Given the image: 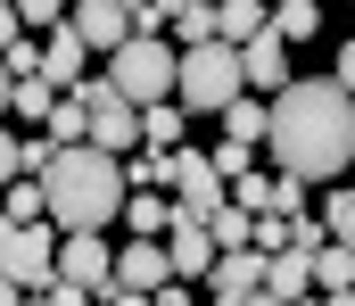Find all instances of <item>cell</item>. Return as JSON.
I'll list each match as a JSON object with an SVG mask.
<instances>
[{
  "label": "cell",
  "instance_id": "cell-24",
  "mask_svg": "<svg viewBox=\"0 0 355 306\" xmlns=\"http://www.w3.org/2000/svg\"><path fill=\"white\" fill-rule=\"evenodd\" d=\"M248 223H257V215H248V207H215V215H207V240H215V248H248Z\"/></svg>",
  "mask_w": 355,
  "mask_h": 306
},
{
  "label": "cell",
  "instance_id": "cell-14",
  "mask_svg": "<svg viewBox=\"0 0 355 306\" xmlns=\"http://www.w3.org/2000/svg\"><path fill=\"white\" fill-rule=\"evenodd\" d=\"M116 282H124V290H157V282H174V265H166V240H132V248L116 257Z\"/></svg>",
  "mask_w": 355,
  "mask_h": 306
},
{
  "label": "cell",
  "instance_id": "cell-2",
  "mask_svg": "<svg viewBox=\"0 0 355 306\" xmlns=\"http://www.w3.org/2000/svg\"><path fill=\"white\" fill-rule=\"evenodd\" d=\"M42 182V223H58V232H107L116 215H124V166L107 158V149H91V141H67V149H50V166L33 174Z\"/></svg>",
  "mask_w": 355,
  "mask_h": 306
},
{
  "label": "cell",
  "instance_id": "cell-7",
  "mask_svg": "<svg viewBox=\"0 0 355 306\" xmlns=\"http://www.w3.org/2000/svg\"><path fill=\"white\" fill-rule=\"evenodd\" d=\"M174 215H190V223H207L215 207H223V174H215V158L207 149H174Z\"/></svg>",
  "mask_w": 355,
  "mask_h": 306
},
{
  "label": "cell",
  "instance_id": "cell-38",
  "mask_svg": "<svg viewBox=\"0 0 355 306\" xmlns=\"http://www.w3.org/2000/svg\"><path fill=\"white\" fill-rule=\"evenodd\" d=\"M8 83H17V75H8V58H0V116H8Z\"/></svg>",
  "mask_w": 355,
  "mask_h": 306
},
{
  "label": "cell",
  "instance_id": "cell-12",
  "mask_svg": "<svg viewBox=\"0 0 355 306\" xmlns=\"http://www.w3.org/2000/svg\"><path fill=\"white\" fill-rule=\"evenodd\" d=\"M166 265H174V282H207V265H215L207 223H190V215H174V223H166Z\"/></svg>",
  "mask_w": 355,
  "mask_h": 306
},
{
  "label": "cell",
  "instance_id": "cell-5",
  "mask_svg": "<svg viewBox=\"0 0 355 306\" xmlns=\"http://www.w3.org/2000/svg\"><path fill=\"white\" fill-rule=\"evenodd\" d=\"M0 282L50 290V282H58V223H17V215H0Z\"/></svg>",
  "mask_w": 355,
  "mask_h": 306
},
{
  "label": "cell",
  "instance_id": "cell-40",
  "mask_svg": "<svg viewBox=\"0 0 355 306\" xmlns=\"http://www.w3.org/2000/svg\"><path fill=\"white\" fill-rule=\"evenodd\" d=\"M17 298H25V290H17V282H0V306H17Z\"/></svg>",
  "mask_w": 355,
  "mask_h": 306
},
{
  "label": "cell",
  "instance_id": "cell-41",
  "mask_svg": "<svg viewBox=\"0 0 355 306\" xmlns=\"http://www.w3.org/2000/svg\"><path fill=\"white\" fill-rule=\"evenodd\" d=\"M17 306H50V298H42V290H25V298H17Z\"/></svg>",
  "mask_w": 355,
  "mask_h": 306
},
{
  "label": "cell",
  "instance_id": "cell-33",
  "mask_svg": "<svg viewBox=\"0 0 355 306\" xmlns=\"http://www.w3.org/2000/svg\"><path fill=\"white\" fill-rule=\"evenodd\" d=\"M99 306H157V298H149V290H124V282H107V290H99Z\"/></svg>",
  "mask_w": 355,
  "mask_h": 306
},
{
  "label": "cell",
  "instance_id": "cell-23",
  "mask_svg": "<svg viewBox=\"0 0 355 306\" xmlns=\"http://www.w3.org/2000/svg\"><path fill=\"white\" fill-rule=\"evenodd\" d=\"M42 133H50L58 149H67V141H91V116H83V100H75V92H58V108L42 116Z\"/></svg>",
  "mask_w": 355,
  "mask_h": 306
},
{
  "label": "cell",
  "instance_id": "cell-39",
  "mask_svg": "<svg viewBox=\"0 0 355 306\" xmlns=\"http://www.w3.org/2000/svg\"><path fill=\"white\" fill-rule=\"evenodd\" d=\"M322 306H355V290H322Z\"/></svg>",
  "mask_w": 355,
  "mask_h": 306
},
{
  "label": "cell",
  "instance_id": "cell-26",
  "mask_svg": "<svg viewBox=\"0 0 355 306\" xmlns=\"http://www.w3.org/2000/svg\"><path fill=\"white\" fill-rule=\"evenodd\" d=\"M0 215H17V223H42V182H33V174H17V182L0 191Z\"/></svg>",
  "mask_w": 355,
  "mask_h": 306
},
{
  "label": "cell",
  "instance_id": "cell-31",
  "mask_svg": "<svg viewBox=\"0 0 355 306\" xmlns=\"http://www.w3.org/2000/svg\"><path fill=\"white\" fill-rule=\"evenodd\" d=\"M207 158H215V174L232 182V174H248V158H257V149H248V141H223V149H207Z\"/></svg>",
  "mask_w": 355,
  "mask_h": 306
},
{
  "label": "cell",
  "instance_id": "cell-25",
  "mask_svg": "<svg viewBox=\"0 0 355 306\" xmlns=\"http://www.w3.org/2000/svg\"><path fill=\"white\" fill-rule=\"evenodd\" d=\"M223 124H232L223 141H248V149H257V141H265V100H248V92H240V100L223 108Z\"/></svg>",
  "mask_w": 355,
  "mask_h": 306
},
{
  "label": "cell",
  "instance_id": "cell-35",
  "mask_svg": "<svg viewBox=\"0 0 355 306\" xmlns=\"http://www.w3.org/2000/svg\"><path fill=\"white\" fill-rule=\"evenodd\" d=\"M331 83H339V92L355 100V33H347V50H339V75H331Z\"/></svg>",
  "mask_w": 355,
  "mask_h": 306
},
{
  "label": "cell",
  "instance_id": "cell-18",
  "mask_svg": "<svg viewBox=\"0 0 355 306\" xmlns=\"http://www.w3.org/2000/svg\"><path fill=\"white\" fill-rule=\"evenodd\" d=\"M166 42H174V50H190V42H215V0H182L174 25H166Z\"/></svg>",
  "mask_w": 355,
  "mask_h": 306
},
{
  "label": "cell",
  "instance_id": "cell-28",
  "mask_svg": "<svg viewBox=\"0 0 355 306\" xmlns=\"http://www.w3.org/2000/svg\"><path fill=\"white\" fill-rule=\"evenodd\" d=\"M322 232H331L339 248H355V191H331V199H322Z\"/></svg>",
  "mask_w": 355,
  "mask_h": 306
},
{
  "label": "cell",
  "instance_id": "cell-4",
  "mask_svg": "<svg viewBox=\"0 0 355 306\" xmlns=\"http://www.w3.org/2000/svg\"><path fill=\"white\" fill-rule=\"evenodd\" d=\"M107 83L132 108L174 100V42H166V33H124V42L107 50Z\"/></svg>",
  "mask_w": 355,
  "mask_h": 306
},
{
  "label": "cell",
  "instance_id": "cell-29",
  "mask_svg": "<svg viewBox=\"0 0 355 306\" xmlns=\"http://www.w3.org/2000/svg\"><path fill=\"white\" fill-rule=\"evenodd\" d=\"M17 8V25L25 33H50V25H67V0H8Z\"/></svg>",
  "mask_w": 355,
  "mask_h": 306
},
{
  "label": "cell",
  "instance_id": "cell-17",
  "mask_svg": "<svg viewBox=\"0 0 355 306\" xmlns=\"http://www.w3.org/2000/svg\"><path fill=\"white\" fill-rule=\"evenodd\" d=\"M272 33L281 42H314L322 33V0H272Z\"/></svg>",
  "mask_w": 355,
  "mask_h": 306
},
{
  "label": "cell",
  "instance_id": "cell-22",
  "mask_svg": "<svg viewBox=\"0 0 355 306\" xmlns=\"http://www.w3.org/2000/svg\"><path fill=\"white\" fill-rule=\"evenodd\" d=\"M314 290H355V248H339V240L314 248Z\"/></svg>",
  "mask_w": 355,
  "mask_h": 306
},
{
  "label": "cell",
  "instance_id": "cell-8",
  "mask_svg": "<svg viewBox=\"0 0 355 306\" xmlns=\"http://www.w3.org/2000/svg\"><path fill=\"white\" fill-rule=\"evenodd\" d=\"M58 282H75V290H107L116 282V248L99 240V232H58Z\"/></svg>",
  "mask_w": 355,
  "mask_h": 306
},
{
  "label": "cell",
  "instance_id": "cell-32",
  "mask_svg": "<svg viewBox=\"0 0 355 306\" xmlns=\"http://www.w3.org/2000/svg\"><path fill=\"white\" fill-rule=\"evenodd\" d=\"M17 174H25V141H17V133H0V191H8Z\"/></svg>",
  "mask_w": 355,
  "mask_h": 306
},
{
  "label": "cell",
  "instance_id": "cell-27",
  "mask_svg": "<svg viewBox=\"0 0 355 306\" xmlns=\"http://www.w3.org/2000/svg\"><path fill=\"white\" fill-rule=\"evenodd\" d=\"M223 191H232V207H248V215H265V207H272V174H257V166H248V174H232Z\"/></svg>",
  "mask_w": 355,
  "mask_h": 306
},
{
  "label": "cell",
  "instance_id": "cell-13",
  "mask_svg": "<svg viewBox=\"0 0 355 306\" xmlns=\"http://www.w3.org/2000/svg\"><path fill=\"white\" fill-rule=\"evenodd\" d=\"M240 75H248V92H281L289 83V42L281 33H257V42H240Z\"/></svg>",
  "mask_w": 355,
  "mask_h": 306
},
{
  "label": "cell",
  "instance_id": "cell-1",
  "mask_svg": "<svg viewBox=\"0 0 355 306\" xmlns=\"http://www.w3.org/2000/svg\"><path fill=\"white\" fill-rule=\"evenodd\" d=\"M265 149H272V174H297V182L347 174L355 166V100L331 75L281 83L265 100Z\"/></svg>",
  "mask_w": 355,
  "mask_h": 306
},
{
  "label": "cell",
  "instance_id": "cell-16",
  "mask_svg": "<svg viewBox=\"0 0 355 306\" xmlns=\"http://www.w3.org/2000/svg\"><path fill=\"white\" fill-rule=\"evenodd\" d=\"M265 290L281 306L306 298V290H314V257H306V248H272V257H265Z\"/></svg>",
  "mask_w": 355,
  "mask_h": 306
},
{
  "label": "cell",
  "instance_id": "cell-36",
  "mask_svg": "<svg viewBox=\"0 0 355 306\" xmlns=\"http://www.w3.org/2000/svg\"><path fill=\"white\" fill-rule=\"evenodd\" d=\"M149 298H157V306H190V282H157Z\"/></svg>",
  "mask_w": 355,
  "mask_h": 306
},
{
  "label": "cell",
  "instance_id": "cell-10",
  "mask_svg": "<svg viewBox=\"0 0 355 306\" xmlns=\"http://www.w3.org/2000/svg\"><path fill=\"white\" fill-rule=\"evenodd\" d=\"M83 75H91V42L75 25H50V33H42V83H50V92H75Z\"/></svg>",
  "mask_w": 355,
  "mask_h": 306
},
{
  "label": "cell",
  "instance_id": "cell-11",
  "mask_svg": "<svg viewBox=\"0 0 355 306\" xmlns=\"http://www.w3.org/2000/svg\"><path fill=\"white\" fill-rule=\"evenodd\" d=\"M67 25L83 33L91 50H116L132 33V0H67Z\"/></svg>",
  "mask_w": 355,
  "mask_h": 306
},
{
  "label": "cell",
  "instance_id": "cell-6",
  "mask_svg": "<svg viewBox=\"0 0 355 306\" xmlns=\"http://www.w3.org/2000/svg\"><path fill=\"white\" fill-rule=\"evenodd\" d=\"M75 100H83V116H91V149H107V158L141 149V108L124 100L107 75H83V83H75Z\"/></svg>",
  "mask_w": 355,
  "mask_h": 306
},
{
  "label": "cell",
  "instance_id": "cell-34",
  "mask_svg": "<svg viewBox=\"0 0 355 306\" xmlns=\"http://www.w3.org/2000/svg\"><path fill=\"white\" fill-rule=\"evenodd\" d=\"M42 298H50V306H91V290H75V282H50Z\"/></svg>",
  "mask_w": 355,
  "mask_h": 306
},
{
  "label": "cell",
  "instance_id": "cell-30",
  "mask_svg": "<svg viewBox=\"0 0 355 306\" xmlns=\"http://www.w3.org/2000/svg\"><path fill=\"white\" fill-rule=\"evenodd\" d=\"M322 240H331V232H322V215H306V207H297V215H289V248H306V257H314Z\"/></svg>",
  "mask_w": 355,
  "mask_h": 306
},
{
  "label": "cell",
  "instance_id": "cell-21",
  "mask_svg": "<svg viewBox=\"0 0 355 306\" xmlns=\"http://www.w3.org/2000/svg\"><path fill=\"white\" fill-rule=\"evenodd\" d=\"M124 223H132V240H166L174 199H157V191H149V199H132V191H124Z\"/></svg>",
  "mask_w": 355,
  "mask_h": 306
},
{
  "label": "cell",
  "instance_id": "cell-3",
  "mask_svg": "<svg viewBox=\"0 0 355 306\" xmlns=\"http://www.w3.org/2000/svg\"><path fill=\"white\" fill-rule=\"evenodd\" d=\"M240 92H248V75H240V50L232 42H190V50H174V108L223 116Z\"/></svg>",
  "mask_w": 355,
  "mask_h": 306
},
{
  "label": "cell",
  "instance_id": "cell-15",
  "mask_svg": "<svg viewBox=\"0 0 355 306\" xmlns=\"http://www.w3.org/2000/svg\"><path fill=\"white\" fill-rule=\"evenodd\" d=\"M265 25H272V0H215V42L240 50V42H257Z\"/></svg>",
  "mask_w": 355,
  "mask_h": 306
},
{
  "label": "cell",
  "instance_id": "cell-37",
  "mask_svg": "<svg viewBox=\"0 0 355 306\" xmlns=\"http://www.w3.org/2000/svg\"><path fill=\"white\" fill-rule=\"evenodd\" d=\"M17 33H25V25H17V8H8V0H0V50H8V42H17Z\"/></svg>",
  "mask_w": 355,
  "mask_h": 306
},
{
  "label": "cell",
  "instance_id": "cell-20",
  "mask_svg": "<svg viewBox=\"0 0 355 306\" xmlns=\"http://www.w3.org/2000/svg\"><path fill=\"white\" fill-rule=\"evenodd\" d=\"M141 149H157V158H174L182 149V108H141Z\"/></svg>",
  "mask_w": 355,
  "mask_h": 306
},
{
  "label": "cell",
  "instance_id": "cell-19",
  "mask_svg": "<svg viewBox=\"0 0 355 306\" xmlns=\"http://www.w3.org/2000/svg\"><path fill=\"white\" fill-rule=\"evenodd\" d=\"M8 108H17V116H25V124H42V116H50V108H58V92H50V83H42V67H25V75H17V83H8Z\"/></svg>",
  "mask_w": 355,
  "mask_h": 306
},
{
  "label": "cell",
  "instance_id": "cell-9",
  "mask_svg": "<svg viewBox=\"0 0 355 306\" xmlns=\"http://www.w3.org/2000/svg\"><path fill=\"white\" fill-rule=\"evenodd\" d=\"M207 290H215V306H240L248 290H265V248H215Z\"/></svg>",
  "mask_w": 355,
  "mask_h": 306
}]
</instances>
